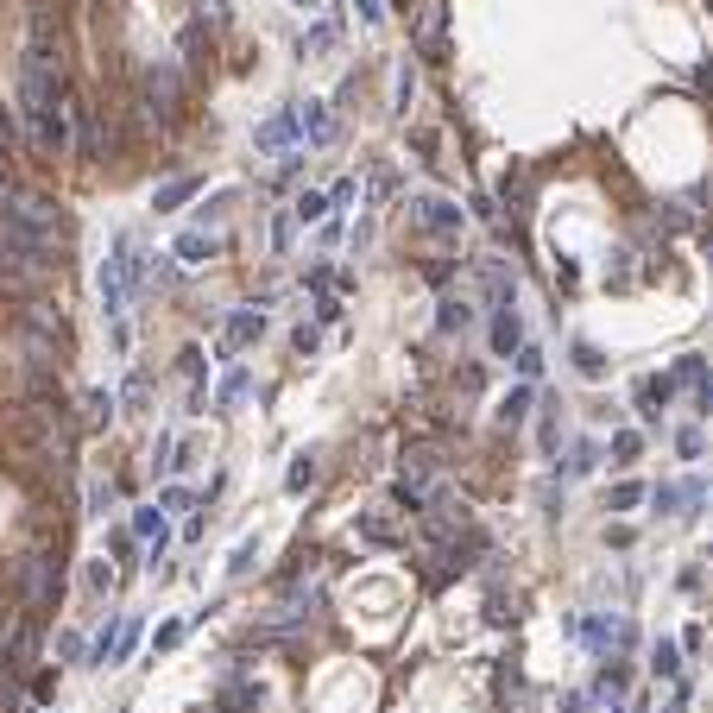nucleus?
Listing matches in <instances>:
<instances>
[{"instance_id": "dca6fc26", "label": "nucleus", "mask_w": 713, "mask_h": 713, "mask_svg": "<svg viewBox=\"0 0 713 713\" xmlns=\"http://www.w3.org/2000/svg\"><path fill=\"white\" fill-rule=\"evenodd\" d=\"M531 405H537V386H524V379H518V386H512V392L499 398V411H493V417H499L505 429H518L524 417H531Z\"/></svg>"}, {"instance_id": "cd10ccee", "label": "nucleus", "mask_w": 713, "mask_h": 713, "mask_svg": "<svg viewBox=\"0 0 713 713\" xmlns=\"http://www.w3.org/2000/svg\"><path fill=\"white\" fill-rule=\"evenodd\" d=\"M83 405H89V424H108V417L121 411V398H114V392H89Z\"/></svg>"}, {"instance_id": "4c0bfd02", "label": "nucleus", "mask_w": 713, "mask_h": 713, "mask_svg": "<svg viewBox=\"0 0 713 713\" xmlns=\"http://www.w3.org/2000/svg\"><path fill=\"white\" fill-rule=\"evenodd\" d=\"M316 322H341V297H316Z\"/></svg>"}, {"instance_id": "5701e85b", "label": "nucleus", "mask_w": 713, "mask_h": 713, "mask_svg": "<svg viewBox=\"0 0 713 713\" xmlns=\"http://www.w3.org/2000/svg\"><path fill=\"white\" fill-rule=\"evenodd\" d=\"M574 366H581L587 379H600V373H606V354H600L593 341H574Z\"/></svg>"}, {"instance_id": "6ab92c4d", "label": "nucleus", "mask_w": 713, "mask_h": 713, "mask_svg": "<svg viewBox=\"0 0 713 713\" xmlns=\"http://www.w3.org/2000/svg\"><path fill=\"white\" fill-rule=\"evenodd\" d=\"M593 461H600V442H574L569 461H556V480H581V474H593Z\"/></svg>"}, {"instance_id": "412c9836", "label": "nucleus", "mask_w": 713, "mask_h": 713, "mask_svg": "<svg viewBox=\"0 0 713 713\" xmlns=\"http://www.w3.org/2000/svg\"><path fill=\"white\" fill-rule=\"evenodd\" d=\"M133 537H145V543H171V531H164V512H158V505H140V512H133Z\"/></svg>"}, {"instance_id": "ea45409f", "label": "nucleus", "mask_w": 713, "mask_h": 713, "mask_svg": "<svg viewBox=\"0 0 713 713\" xmlns=\"http://www.w3.org/2000/svg\"><path fill=\"white\" fill-rule=\"evenodd\" d=\"M676 448H682V454L695 461V454H701V429H682V435H676Z\"/></svg>"}, {"instance_id": "f8f14e48", "label": "nucleus", "mask_w": 713, "mask_h": 713, "mask_svg": "<svg viewBox=\"0 0 713 713\" xmlns=\"http://www.w3.org/2000/svg\"><path fill=\"white\" fill-rule=\"evenodd\" d=\"M297 114H303V145H335V114H328V102H297Z\"/></svg>"}, {"instance_id": "c756f323", "label": "nucleus", "mask_w": 713, "mask_h": 713, "mask_svg": "<svg viewBox=\"0 0 713 713\" xmlns=\"http://www.w3.org/2000/svg\"><path fill=\"white\" fill-rule=\"evenodd\" d=\"M650 493L638 486V480H625V486H612V512H631V505H644Z\"/></svg>"}, {"instance_id": "9d476101", "label": "nucleus", "mask_w": 713, "mask_h": 713, "mask_svg": "<svg viewBox=\"0 0 713 713\" xmlns=\"http://www.w3.org/2000/svg\"><path fill=\"white\" fill-rule=\"evenodd\" d=\"M435 328H442V335L474 328V297H467V290H442V303H435Z\"/></svg>"}, {"instance_id": "79ce46f5", "label": "nucleus", "mask_w": 713, "mask_h": 713, "mask_svg": "<svg viewBox=\"0 0 713 713\" xmlns=\"http://www.w3.org/2000/svg\"><path fill=\"white\" fill-rule=\"evenodd\" d=\"M354 6H360V19H366V25H379V0H354Z\"/></svg>"}, {"instance_id": "473e14b6", "label": "nucleus", "mask_w": 713, "mask_h": 713, "mask_svg": "<svg viewBox=\"0 0 713 713\" xmlns=\"http://www.w3.org/2000/svg\"><path fill=\"white\" fill-rule=\"evenodd\" d=\"M190 499H196L190 486H164V493H158V512H190Z\"/></svg>"}, {"instance_id": "6e6552de", "label": "nucleus", "mask_w": 713, "mask_h": 713, "mask_svg": "<svg viewBox=\"0 0 713 713\" xmlns=\"http://www.w3.org/2000/svg\"><path fill=\"white\" fill-rule=\"evenodd\" d=\"M354 531H360V543H373V550H398V543H405V524H398L392 512H360Z\"/></svg>"}, {"instance_id": "2eb2a0df", "label": "nucleus", "mask_w": 713, "mask_h": 713, "mask_svg": "<svg viewBox=\"0 0 713 713\" xmlns=\"http://www.w3.org/2000/svg\"><path fill=\"white\" fill-rule=\"evenodd\" d=\"M247 392H253V373H247V366L234 360V366L221 373V386H215V398H209V405H215V411H234V405H240Z\"/></svg>"}, {"instance_id": "bb28decb", "label": "nucleus", "mask_w": 713, "mask_h": 713, "mask_svg": "<svg viewBox=\"0 0 713 713\" xmlns=\"http://www.w3.org/2000/svg\"><path fill=\"white\" fill-rule=\"evenodd\" d=\"M411 95H417V70H411V63H398V83H392V102H398V114L411 108Z\"/></svg>"}, {"instance_id": "7c9ffc66", "label": "nucleus", "mask_w": 713, "mask_h": 713, "mask_svg": "<svg viewBox=\"0 0 713 713\" xmlns=\"http://www.w3.org/2000/svg\"><path fill=\"white\" fill-rule=\"evenodd\" d=\"M145 398H151V386H145V373H133L127 392H121V405H127V411H145Z\"/></svg>"}, {"instance_id": "58836bf2", "label": "nucleus", "mask_w": 713, "mask_h": 713, "mask_svg": "<svg viewBox=\"0 0 713 713\" xmlns=\"http://www.w3.org/2000/svg\"><path fill=\"white\" fill-rule=\"evenodd\" d=\"M290 221H297V215H278V221H272V247H278V253L290 247Z\"/></svg>"}, {"instance_id": "a19ab883", "label": "nucleus", "mask_w": 713, "mask_h": 713, "mask_svg": "<svg viewBox=\"0 0 713 713\" xmlns=\"http://www.w3.org/2000/svg\"><path fill=\"white\" fill-rule=\"evenodd\" d=\"M177 638H183V625H158V638H151V650H171Z\"/></svg>"}, {"instance_id": "ddd939ff", "label": "nucleus", "mask_w": 713, "mask_h": 713, "mask_svg": "<svg viewBox=\"0 0 713 713\" xmlns=\"http://www.w3.org/2000/svg\"><path fill=\"white\" fill-rule=\"evenodd\" d=\"M171 253H177V266H190V272H196V266H209V259H215V234H202V228H183Z\"/></svg>"}, {"instance_id": "0eeeda50", "label": "nucleus", "mask_w": 713, "mask_h": 713, "mask_svg": "<svg viewBox=\"0 0 713 713\" xmlns=\"http://www.w3.org/2000/svg\"><path fill=\"white\" fill-rule=\"evenodd\" d=\"M518 347H524L518 303H499V309H493V354H499V360H518Z\"/></svg>"}, {"instance_id": "f704fd0d", "label": "nucleus", "mask_w": 713, "mask_h": 713, "mask_svg": "<svg viewBox=\"0 0 713 713\" xmlns=\"http://www.w3.org/2000/svg\"><path fill=\"white\" fill-rule=\"evenodd\" d=\"M83 581H89V593H108V587H114V569H108V562H89Z\"/></svg>"}, {"instance_id": "c85d7f7f", "label": "nucleus", "mask_w": 713, "mask_h": 713, "mask_svg": "<svg viewBox=\"0 0 713 713\" xmlns=\"http://www.w3.org/2000/svg\"><path fill=\"white\" fill-rule=\"evenodd\" d=\"M89 512H95V518L114 512V480H95V486H89Z\"/></svg>"}, {"instance_id": "a211bd4d", "label": "nucleus", "mask_w": 713, "mask_h": 713, "mask_svg": "<svg viewBox=\"0 0 713 713\" xmlns=\"http://www.w3.org/2000/svg\"><path fill=\"white\" fill-rule=\"evenodd\" d=\"M650 669H657L663 682H682V644H676V638H657V644H650Z\"/></svg>"}, {"instance_id": "39448f33", "label": "nucleus", "mask_w": 713, "mask_h": 713, "mask_svg": "<svg viewBox=\"0 0 713 713\" xmlns=\"http://www.w3.org/2000/svg\"><path fill=\"white\" fill-rule=\"evenodd\" d=\"M411 221H417V228H429L435 240H454V234L467 228V215H461L448 196H411Z\"/></svg>"}, {"instance_id": "a878e982", "label": "nucleus", "mask_w": 713, "mask_h": 713, "mask_svg": "<svg viewBox=\"0 0 713 713\" xmlns=\"http://www.w3.org/2000/svg\"><path fill=\"white\" fill-rule=\"evenodd\" d=\"M309 480H316V454H297V461H290V474H285V493H303Z\"/></svg>"}, {"instance_id": "c03bdc74", "label": "nucleus", "mask_w": 713, "mask_h": 713, "mask_svg": "<svg viewBox=\"0 0 713 713\" xmlns=\"http://www.w3.org/2000/svg\"><path fill=\"white\" fill-rule=\"evenodd\" d=\"M209 6H228V0H209Z\"/></svg>"}, {"instance_id": "b1692460", "label": "nucleus", "mask_w": 713, "mask_h": 713, "mask_svg": "<svg viewBox=\"0 0 713 713\" xmlns=\"http://www.w3.org/2000/svg\"><path fill=\"white\" fill-rule=\"evenodd\" d=\"M537 373H543V347H537V341H524V347H518V379H524V386H537Z\"/></svg>"}, {"instance_id": "4be33fe9", "label": "nucleus", "mask_w": 713, "mask_h": 713, "mask_svg": "<svg viewBox=\"0 0 713 713\" xmlns=\"http://www.w3.org/2000/svg\"><path fill=\"white\" fill-rule=\"evenodd\" d=\"M290 215H297V221H303V228H309V221H328V215H335V209H328V196H322V190H303V196H297V202H290Z\"/></svg>"}, {"instance_id": "72a5a7b5", "label": "nucleus", "mask_w": 713, "mask_h": 713, "mask_svg": "<svg viewBox=\"0 0 713 713\" xmlns=\"http://www.w3.org/2000/svg\"><path fill=\"white\" fill-rule=\"evenodd\" d=\"M253 556H259V537H247V543L234 550V562H228V574H253Z\"/></svg>"}, {"instance_id": "1a4fd4ad", "label": "nucleus", "mask_w": 713, "mask_h": 713, "mask_svg": "<svg viewBox=\"0 0 713 713\" xmlns=\"http://www.w3.org/2000/svg\"><path fill=\"white\" fill-rule=\"evenodd\" d=\"M631 398H638V417H644V424H657V417H663V405L676 398V386H669V373H644Z\"/></svg>"}, {"instance_id": "aec40b11", "label": "nucleus", "mask_w": 713, "mask_h": 713, "mask_svg": "<svg viewBox=\"0 0 713 713\" xmlns=\"http://www.w3.org/2000/svg\"><path fill=\"white\" fill-rule=\"evenodd\" d=\"M499 202L524 215V209H531V177H524V171H505V177H499Z\"/></svg>"}, {"instance_id": "a18cd8bd", "label": "nucleus", "mask_w": 713, "mask_h": 713, "mask_svg": "<svg viewBox=\"0 0 713 713\" xmlns=\"http://www.w3.org/2000/svg\"><path fill=\"white\" fill-rule=\"evenodd\" d=\"M708 562H713V556H708Z\"/></svg>"}, {"instance_id": "37998d69", "label": "nucleus", "mask_w": 713, "mask_h": 713, "mask_svg": "<svg viewBox=\"0 0 713 713\" xmlns=\"http://www.w3.org/2000/svg\"><path fill=\"white\" fill-rule=\"evenodd\" d=\"M562 713H587V695H569V701H562Z\"/></svg>"}, {"instance_id": "f03ea898", "label": "nucleus", "mask_w": 713, "mask_h": 713, "mask_svg": "<svg viewBox=\"0 0 713 713\" xmlns=\"http://www.w3.org/2000/svg\"><path fill=\"white\" fill-rule=\"evenodd\" d=\"M253 145H259L266 158H285V151H297V145H303V114H297V102L272 108V114L253 127Z\"/></svg>"}, {"instance_id": "f3484780", "label": "nucleus", "mask_w": 713, "mask_h": 713, "mask_svg": "<svg viewBox=\"0 0 713 713\" xmlns=\"http://www.w3.org/2000/svg\"><path fill=\"white\" fill-rule=\"evenodd\" d=\"M335 44H341V25H335V19H316V25L303 32V44H297V51H303V57H328Z\"/></svg>"}, {"instance_id": "7ed1b4c3", "label": "nucleus", "mask_w": 713, "mask_h": 713, "mask_svg": "<svg viewBox=\"0 0 713 713\" xmlns=\"http://www.w3.org/2000/svg\"><path fill=\"white\" fill-rule=\"evenodd\" d=\"M411 44H417V57H448V0H424L417 6Z\"/></svg>"}, {"instance_id": "f257e3e1", "label": "nucleus", "mask_w": 713, "mask_h": 713, "mask_svg": "<svg viewBox=\"0 0 713 713\" xmlns=\"http://www.w3.org/2000/svg\"><path fill=\"white\" fill-rule=\"evenodd\" d=\"M140 108H145V121H158V127H171V121L183 114V63H177V57L145 63V76H140Z\"/></svg>"}, {"instance_id": "2f4dec72", "label": "nucleus", "mask_w": 713, "mask_h": 713, "mask_svg": "<svg viewBox=\"0 0 713 713\" xmlns=\"http://www.w3.org/2000/svg\"><path fill=\"white\" fill-rule=\"evenodd\" d=\"M392 190H398V171H386V164H379V171H373V183H366V196H373V202H386Z\"/></svg>"}, {"instance_id": "423d86ee", "label": "nucleus", "mask_w": 713, "mask_h": 713, "mask_svg": "<svg viewBox=\"0 0 713 713\" xmlns=\"http://www.w3.org/2000/svg\"><path fill=\"white\" fill-rule=\"evenodd\" d=\"M209 708L215 713H259L266 708V682H259V676H221Z\"/></svg>"}, {"instance_id": "20e7f679", "label": "nucleus", "mask_w": 713, "mask_h": 713, "mask_svg": "<svg viewBox=\"0 0 713 713\" xmlns=\"http://www.w3.org/2000/svg\"><path fill=\"white\" fill-rule=\"evenodd\" d=\"M19 593H25L32 612H44V606L57 600V562H51L44 550H32V556L19 562Z\"/></svg>"}, {"instance_id": "e433bc0d", "label": "nucleus", "mask_w": 713, "mask_h": 713, "mask_svg": "<svg viewBox=\"0 0 713 713\" xmlns=\"http://www.w3.org/2000/svg\"><path fill=\"white\" fill-rule=\"evenodd\" d=\"M650 499H657V512H682V486H657Z\"/></svg>"}, {"instance_id": "49530a36", "label": "nucleus", "mask_w": 713, "mask_h": 713, "mask_svg": "<svg viewBox=\"0 0 713 713\" xmlns=\"http://www.w3.org/2000/svg\"><path fill=\"white\" fill-rule=\"evenodd\" d=\"M209 713H215V708H209Z\"/></svg>"}, {"instance_id": "393cba45", "label": "nucleus", "mask_w": 713, "mask_h": 713, "mask_svg": "<svg viewBox=\"0 0 713 713\" xmlns=\"http://www.w3.org/2000/svg\"><path fill=\"white\" fill-rule=\"evenodd\" d=\"M638 448H644V435L638 429H612V461L625 467V461H638Z\"/></svg>"}, {"instance_id": "4468645a", "label": "nucleus", "mask_w": 713, "mask_h": 713, "mask_svg": "<svg viewBox=\"0 0 713 713\" xmlns=\"http://www.w3.org/2000/svg\"><path fill=\"white\" fill-rule=\"evenodd\" d=\"M190 196H202V177H196V171H190V177H171V183H158L151 209H158V215H171V209H183Z\"/></svg>"}, {"instance_id": "c9c22d12", "label": "nucleus", "mask_w": 713, "mask_h": 713, "mask_svg": "<svg viewBox=\"0 0 713 713\" xmlns=\"http://www.w3.org/2000/svg\"><path fill=\"white\" fill-rule=\"evenodd\" d=\"M354 190H360V183H354V177H341V183H335V190H328V209H335V215H341V209H347V202H354Z\"/></svg>"}, {"instance_id": "9b49d317", "label": "nucleus", "mask_w": 713, "mask_h": 713, "mask_svg": "<svg viewBox=\"0 0 713 713\" xmlns=\"http://www.w3.org/2000/svg\"><path fill=\"white\" fill-rule=\"evenodd\" d=\"M259 335H266V309H259V303L228 309V347H253Z\"/></svg>"}]
</instances>
